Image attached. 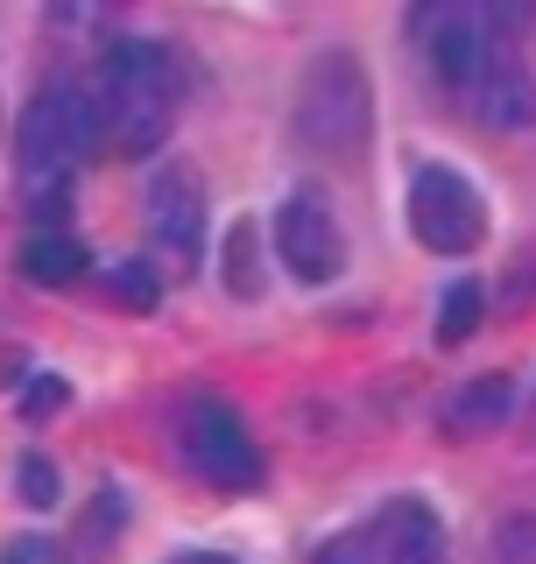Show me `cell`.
I'll use <instances>...</instances> for the list:
<instances>
[{
	"label": "cell",
	"mask_w": 536,
	"mask_h": 564,
	"mask_svg": "<svg viewBox=\"0 0 536 564\" xmlns=\"http://www.w3.org/2000/svg\"><path fill=\"white\" fill-rule=\"evenodd\" d=\"M64 395H71V388H64L57 375H35V381H29V395H22V416H50V410H64Z\"/></svg>",
	"instance_id": "20"
},
{
	"label": "cell",
	"mask_w": 536,
	"mask_h": 564,
	"mask_svg": "<svg viewBox=\"0 0 536 564\" xmlns=\"http://www.w3.org/2000/svg\"><path fill=\"white\" fill-rule=\"evenodd\" d=\"M99 113H106V141L120 155H149L163 149V134L176 128V57L163 43H106V64H99Z\"/></svg>",
	"instance_id": "2"
},
{
	"label": "cell",
	"mask_w": 536,
	"mask_h": 564,
	"mask_svg": "<svg viewBox=\"0 0 536 564\" xmlns=\"http://www.w3.org/2000/svg\"><path fill=\"white\" fill-rule=\"evenodd\" d=\"M409 35H417V50H424V64H431V78H438L452 99H467V106L487 93V78L508 64L502 35H487L467 8H459V0H417V14H409Z\"/></svg>",
	"instance_id": "4"
},
{
	"label": "cell",
	"mask_w": 536,
	"mask_h": 564,
	"mask_svg": "<svg viewBox=\"0 0 536 564\" xmlns=\"http://www.w3.org/2000/svg\"><path fill=\"white\" fill-rule=\"evenodd\" d=\"M22 494H29V508H57V473H50V458H22Z\"/></svg>",
	"instance_id": "19"
},
{
	"label": "cell",
	"mask_w": 536,
	"mask_h": 564,
	"mask_svg": "<svg viewBox=\"0 0 536 564\" xmlns=\"http://www.w3.org/2000/svg\"><path fill=\"white\" fill-rule=\"evenodd\" d=\"M106 141V113H99V93L78 78H57L43 85L22 113H14V163L29 176V198L43 212V226L64 219L71 205V176L99 155Z\"/></svg>",
	"instance_id": "1"
},
{
	"label": "cell",
	"mask_w": 536,
	"mask_h": 564,
	"mask_svg": "<svg viewBox=\"0 0 536 564\" xmlns=\"http://www.w3.org/2000/svg\"><path fill=\"white\" fill-rule=\"evenodd\" d=\"M22 269H29V282H43V290H64V282H78L93 269V254H85V240L71 234V226H43V234L22 247Z\"/></svg>",
	"instance_id": "11"
},
{
	"label": "cell",
	"mask_w": 536,
	"mask_h": 564,
	"mask_svg": "<svg viewBox=\"0 0 536 564\" xmlns=\"http://www.w3.org/2000/svg\"><path fill=\"white\" fill-rule=\"evenodd\" d=\"M226 290L261 296V234L255 226H234V240H226Z\"/></svg>",
	"instance_id": "15"
},
{
	"label": "cell",
	"mask_w": 536,
	"mask_h": 564,
	"mask_svg": "<svg viewBox=\"0 0 536 564\" xmlns=\"http://www.w3.org/2000/svg\"><path fill=\"white\" fill-rule=\"evenodd\" d=\"M176 564H234V557H212V551H191V557H176Z\"/></svg>",
	"instance_id": "22"
},
{
	"label": "cell",
	"mask_w": 536,
	"mask_h": 564,
	"mask_svg": "<svg viewBox=\"0 0 536 564\" xmlns=\"http://www.w3.org/2000/svg\"><path fill=\"white\" fill-rule=\"evenodd\" d=\"M50 29L57 35H78V43H99V35L120 29V14H128V0H50Z\"/></svg>",
	"instance_id": "12"
},
{
	"label": "cell",
	"mask_w": 536,
	"mask_h": 564,
	"mask_svg": "<svg viewBox=\"0 0 536 564\" xmlns=\"http://www.w3.org/2000/svg\"><path fill=\"white\" fill-rule=\"evenodd\" d=\"M276 261L297 282H332L339 261H346V234H339L332 205L318 191H290L276 212Z\"/></svg>",
	"instance_id": "7"
},
{
	"label": "cell",
	"mask_w": 536,
	"mask_h": 564,
	"mask_svg": "<svg viewBox=\"0 0 536 564\" xmlns=\"http://www.w3.org/2000/svg\"><path fill=\"white\" fill-rule=\"evenodd\" d=\"M508 410H515V381L508 375H480V381H467L452 402H444V431L480 437V431H494V423H508Z\"/></svg>",
	"instance_id": "10"
},
{
	"label": "cell",
	"mask_w": 536,
	"mask_h": 564,
	"mask_svg": "<svg viewBox=\"0 0 536 564\" xmlns=\"http://www.w3.org/2000/svg\"><path fill=\"white\" fill-rule=\"evenodd\" d=\"M176 452H184V466L199 473V480L226 487V494L261 480L255 431H247L240 410H234V402H219V395H191L184 410H176Z\"/></svg>",
	"instance_id": "5"
},
{
	"label": "cell",
	"mask_w": 536,
	"mask_h": 564,
	"mask_svg": "<svg viewBox=\"0 0 536 564\" xmlns=\"http://www.w3.org/2000/svg\"><path fill=\"white\" fill-rule=\"evenodd\" d=\"M480 311H487V296H480V282H452L444 290V304H438V346H467L473 339V325H480Z\"/></svg>",
	"instance_id": "13"
},
{
	"label": "cell",
	"mask_w": 536,
	"mask_h": 564,
	"mask_svg": "<svg viewBox=\"0 0 536 564\" xmlns=\"http://www.w3.org/2000/svg\"><path fill=\"white\" fill-rule=\"evenodd\" d=\"M297 134L311 155H353L374 134V78L353 50L311 57V70L297 85Z\"/></svg>",
	"instance_id": "3"
},
{
	"label": "cell",
	"mask_w": 536,
	"mask_h": 564,
	"mask_svg": "<svg viewBox=\"0 0 536 564\" xmlns=\"http://www.w3.org/2000/svg\"><path fill=\"white\" fill-rule=\"evenodd\" d=\"M156 269L149 261H128V269H114V304H128V311H156Z\"/></svg>",
	"instance_id": "17"
},
{
	"label": "cell",
	"mask_w": 536,
	"mask_h": 564,
	"mask_svg": "<svg viewBox=\"0 0 536 564\" xmlns=\"http://www.w3.org/2000/svg\"><path fill=\"white\" fill-rule=\"evenodd\" d=\"M487 564H536V516H508L487 543Z\"/></svg>",
	"instance_id": "16"
},
{
	"label": "cell",
	"mask_w": 536,
	"mask_h": 564,
	"mask_svg": "<svg viewBox=\"0 0 536 564\" xmlns=\"http://www.w3.org/2000/svg\"><path fill=\"white\" fill-rule=\"evenodd\" d=\"M149 226H156V240L170 247L176 261H199L205 254V184H199V170H163L149 184Z\"/></svg>",
	"instance_id": "8"
},
{
	"label": "cell",
	"mask_w": 536,
	"mask_h": 564,
	"mask_svg": "<svg viewBox=\"0 0 536 564\" xmlns=\"http://www.w3.org/2000/svg\"><path fill=\"white\" fill-rule=\"evenodd\" d=\"M374 564H444V522L431 516V501H388L367 529Z\"/></svg>",
	"instance_id": "9"
},
{
	"label": "cell",
	"mask_w": 536,
	"mask_h": 564,
	"mask_svg": "<svg viewBox=\"0 0 536 564\" xmlns=\"http://www.w3.org/2000/svg\"><path fill=\"white\" fill-rule=\"evenodd\" d=\"M0 564H71V551L50 543V536H14L8 551H0Z\"/></svg>",
	"instance_id": "18"
},
{
	"label": "cell",
	"mask_w": 536,
	"mask_h": 564,
	"mask_svg": "<svg viewBox=\"0 0 536 564\" xmlns=\"http://www.w3.org/2000/svg\"><path fill=\"white\" fill-rule=\"evenodd\" d=\"M409 234L431 254H473L487 240V198L452 163H424L409 176Z\"/></svg>",
	"instance_id": "6"
},
{
	"label": "cell",
	"mask_w": 536,
	"mask_h": 564,
	"mask_svg": "<svg viewBox=\"0 0 536 564\" xmlns=\"http://www.w3.org/2000/svg\"><path fill=\"white\" fill-rule=\"evenodd\" d=\"M459 8H467L487 35H502V43H515V35L536 29V0H459Z\"/></svg>",
	"instance_id": "14"
},
{
	"label": "cell",
	"mask_w": 536,
	"mask_h": 564,
	"mask_svg": "<svg viewBox=\"0 0 536 564\" xmlns=\"http://www.w3.org/2000/svg\"><path fill=\"white\" fill-rule=\"evenodd\" d=\"M318 564H374V551H367V536H332L318 551Z\"/></svg>",
	"instance_id": "21"
}]
</instances>
